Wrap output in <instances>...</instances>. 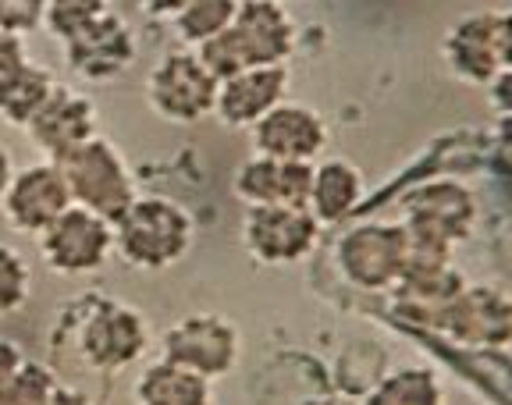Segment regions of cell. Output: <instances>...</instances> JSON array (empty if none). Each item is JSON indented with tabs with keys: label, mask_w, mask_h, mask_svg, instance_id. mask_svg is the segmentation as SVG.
Listing matches in <instances>:
<instances>
[{
	"label": "cell",
	"mask_w": 512,
	"mask_h": 405,
	"mask_svg": "<svg viewBox=\"0 0 512 405\" xmlns=\"http://www.w3.org/2000/svg\"><path fill=\"white\" fill-rule=\"evenodd\" d=\"M192 235L196 224L182 203L139 196L114 221V253L132 270H168L192 249Z\"/></svg>",
	"instance_id": "1"
},
{
	"label": "cell",
	"mask_w": 512,
	"mask_h": 405,
	"mask_svg": "<svg viewBox=\"0 0 512 405\" xmlns=\"http://www.w3.org/2000/svg\"><path fill=\"white\" fill-rule=\"evenodd\" d=\"M54 164L61 167L75 207L93 210L96 217H104L111 224L139 199L136 178L128 171L125 157L107 139H100V135L86 139L72 153L54 160Z\"/></svg>",
	"instance_id": "2"
},
{
	"label": "cell",
	"mask_w": 512,
	"mask_h": 405,
	"mask_svg": "<svg viewBox=\"0 0 512 405\" xmlns=\"http://www.w3.org/2000/svg\"><path fill=\"white\" fill-rule=\"evenodd\" d=\"M335 263L342 278L363 292L395 288L409 263V231L402 221L356 224L335 242Z\"/></svg>",
	"instance_id": "3"
},
{
	"label": "cell",
	"mask_w": 512,
	"mask_h": 405,
	"mask_svg": "<svg viewBox=\"0 0 512 405\" xmlns=\"http://www.w3.org/2000/svg\"><path fill=\"white\" fill-rule=\"evenodd\" d=\"M146 100L168 125H196L210 118L217 104V79L196 57V50H171L153 64L146 79Z\"/></svg>",
	"instance_id": "4"
},
{
	"label": "cell",
	"mask_w": 512,
	"mask_h": 405,
	"mask_svg": "<svg viewBox=\"0 0 512 405\" xmlns=\"http://www.w3.org/2000/svg\"><path fill=\"white\" fill-rule=\"evenodd\" d=\"M242 338L232 320L217 317V313H189L178 324H171L160 338V359L178 363L192 374L217 381V377L232 374L239 363Z\"/></svg>",
	"instance_id": "5"
},
{
	"label": "cell",
	"mask_w": 512,
	"mask_h": 405,
	"mask_svg": "<svg viewBox=\"0 0 512 405\" xmlns=\"http://www.w3.org/2000/svg\"><path fill=\"white\" fill-rule=\"evenodd\" d=\"M40 253L47 267L61 278H82L100 270L114 253V224L86 207H68L40 235Z\"/></svg>",
	"instance_id": "6"
},
{
	"label": "cell",
	"mask_w": 512,
	"mask_h": 405,
	"mask_svg": "<svg viewBox=\"0 0 512 405\" xmlns=\"http://www.w3.org/2000/svg\"><path fill=\"white\" fill-rule=\"evenodd\" d=\"M320 224L306 207H246L242 246L264 267H292L317 249Z\"/></svg>",
	"instance_id": "7"
},
{
	"label": "cell",
	"mask_w": 512,
	"mask_h": 405,
	"mask_svg": "<svg viewBox=\"0 0 512 405\" xmlns=\"http://www.w3.org/2000/svg\"><path fill=\"white\" fill-rule=\"evenodd\" d=\"M150 345L146 320L125 302H100L79 327V356L100 374L132 366Z\"/></svg>",
	"instance_id": "8"
},
{
	"label": "cell",
	"mask_w": 512,
	"mask_h": 405,
	"mask_svg": "<svg viewBox=\"0 0 512 405\" xmlns=\"http://www.w3.org/2000/svg\"><path fill=\"white\" fill-rule=\"evenodd\" d=\"M473 221H477V203H473L470 189L459 182H434L409 196L402 224H406L409 239L452 249L470 239Z\"/></svg>",
	"instance_id": "9"
},
{
	"label": "cell",
	"mask_w": 512,
	"mask_h": 405,
	"mask_svg": "<svg viewBox=\"0 0 512 405\" xmlns=\"http://www.w3.org/2000/svg\"><path fill=\"white\" fill-rule=\"evenodd\" d=\"M68 207H72V192H68V182L54 160H36V164L18 167L11 175L8 192H4V203H0L8 224L22 235H40Z\"/></svg>",
	"instance_id": "10"
},
{
	"label": "cell",
	"mask_w": 512,
	"mask_h": 405,
	"mask_svg": "<svg viewBox=\"0 0 512 405\" xmlns=\"http://www.w3.org/2000/svg\"><path fill=\"white\" fill-rule=\"evenodd\" d=\"M139 43L136 32L118 11H107L93 25L79 29L72 40H64V61L79 79L86 82H111L136 64Z\"/></svg>",
	"instance_id": "11"
},
{
	"label": "cell",
	"mask_w": 512,
	"mask_h": 405,
	"mask_svg": "<svg viewBox=\"0 0 512 405\" xmlns=\"http://www.w3.org/2000/svg\"><path fill=\"white\" fill-rule=\"evenodd\" d=\"M228 36L246 68L288 64L296 50V22L281 0H239Z\"/></svg>",
	"instance_id": "12"
},
{
	"label": "cell",
	"mask_w": 512,
	"mask_h": 405,
	"mask_svg": "<svg viewBox=\"0 0 512 405\" xmlns=\"http://www.w3.org/2000/svg\"><path fill=\"white\" fill-rule=\"evenodd\" d=\"M249 132H253L256 153L292 160V164H313L324 153V146H328V125H324V118L313 107L288 104V100H281Z\"/></svg>",
	"instance_id": "13"
},
{
	"label": "cell",
	"mask_w": 512,
	"mask_h": 405,
	"mask_svg": "<svg viewBox=\"0 0 512 405\" xmlns=\"http://www.w3.org/2000/svg\"><path fill=\"white\" fill-rule=\"evenodd\" d=\"M25 135L47 160H61L64 153H72L75 146L96 135V104L82 89L57 82V89L40 107V114L29 121Z\"/></svg>",
	"instance_id": "14"
},
{
	"label": "cell",
	"mask_w": 512,
	"mask_h": 405,
	"mask_svg": "<svg viewBox=\"0 0 512 405\" xmlns=\"http://www.w3.org/2000/svg\"><path fill=\"white\" fill-rule=\"evenodd\" d=\"M448 72L473 89H488L491 79L502 72V54H498V15L495 11H473L463 15L445 32L441 43Z\"/></svg>",
	"instance_id": "15"
},
{
	"label": "cell",
	"mask_w": 512,
	"mask_h": 405,
	"mask_svg": "<svg viewBox=\"0 0 512 405\" xmlns=\"http://www.w3.org/2000/svg\"><path fill=\"white\" fill-rule=\"evenodd\" d=\"M288 89V64H260L232 79L217 82L214 114L228 128H253L260 118L274 111L285 100Z\"/></svg>",
	"instance_id": "16"
},
{
	"label": "cell",
	"mask_w": 512,
	"mask_h": 405,
	"mask_svg": "<svg viewBox=\"0 0 512 405\" xmlns=\"http://www.w3.org/2000/svg\"><path fill=\"white\" fill-rule=\"evenodd\" d=\"M310 178L313 164H292V160L253 153L235 171L232 192L246 207H306Z\"/></svg>",
	"instance_id": "17"
},
{
	"label": "cell",
	"mask_w": 512,
	"mask_h": 405,
	"mask_svg": "<svg viewBox=\"0 0 512 405\" xmlns=\"http://www.w3.org/2000/svg\"><path fill=\"white\" fill-rule=\"evenodd\" d=\"M441 320L445 331L466 345H505L512 338V302L491 285H463Z\"/></svg>",
	"instance_id": "18"
},
{
	"label": "cell",
	"mask_w": 512,
	"mask_h": 405,
	"mask_svg": "<svg viewBox=\"0 0 512 405\" xmlns=\"http://www.w3.org/2000/svg\"><path fill=\"white\" fill-rule=\"evenodd\" d=\"M360 203H363L360 167L349 164V160H324V164L313 167L306 210L317 217L320 228H328V224H342L345 217L356 214Z\"/></svg>",
	"instance_id": "19"
},
{
	"label": "cell",
	"mask_w": 512,
	"mask_h": 405,
	"mask_svg": "<svg viewBox=\"0 0 512 405\" xmlns=\"http://www.w3.org/2000/svg\"><path fill=\"white\" fill-rule=\"evenodd\" d=\"M136 405H210V381L185 366L157 359L136 377Z\"/></svg>",
	"instance_id": "20"
},
{
	"label": "cell",
	"mask_w": 512,
	"mask_h": 405,
	"mask_svg": "<svg viewBox=\"0 0 512 405\" xmlns=\"http://www.w3.org/2000/svg\"><path fill=\"white\" fill-rule=\"evenodd\" d=\"M57 89V79L36 61H22L0 79V121L11 128H29V121L40 114V107Z\"/></svg>",
	"instance_id": "21"
},
{
	"label": "cell",
	"mask_w": 512,
	"mask_h": 405,
	"mask_svg": "<svg viewBox=\"0 0 512 405\" xmlns=\"http://www.w3.org/2000/svg\"><path fill=\"white\" fill-rule=\"evenodd\" d=\"M367 405H445V391L431 370L402 366L370 391Z\"/></svg>",
	"instance_id": "22"
},
{
	"label": "cell",
	"mask_w": 512,
	"mask_h": 405,
	"mask_svg": "<svg viewBox=\"0 0 512 405\" xmlns=\"http://www.w3.org/2000/svg\"><path fill=\"white\" fill-rule=\"evenodd\" d=\"M235 8H239V0H189L171 22H175L178 40L189 50H196L232 25Z\"/></svg>",
	"instance_id": "23"
},
{
	"label": "cell",
	"mask_w": 512,
	"mask_h": 405,
	"mask_svg": "<svg viewBox=\"0 0 512 405\" xmlns=\"http://www.w3.org/2000/svg\"><path fill=\"white\" fill-rule=\"evenodd\" d=\"M111 11V0H47V18L43 29L54 40H72L75 32L93 25L96 18H104Z\"/></svg>",
	"instance_id": "24"
},
{
	"label": "cell",
	"mask_w": 512,
	"mask_h": 405,
	"mask_svg": "<svg viewBox=\"0 0 512 405\" xmlns=\"http://www.w3.org/2000/svg\"><path fill=\"white\" fill-rule=\"evenodd\" d=\"M57 391V377L50 374V366L25 359L18 366L11 381L0 388V405H47L50 395Z\"/></svg>",
	"instance_id": "25"
},
{
	"label": "cell",
	"mask_w": 512,
	"mask_h": 405,
	"mask_svg": "<svg viewBox=\"0 0 512 405\" xmlns=\"http://www.w3.org/2000/svg\"><path fill=\"white\" fill-rule=\"evenodd\" d=\"M32 292V270L18 249L0 242V320L18 313L29 302Z\"/></svg>",
	"instance_id": "26"
},
{
	"label": "cell",
	"mask_w": 512,
	"mask_h": 405,
	"mask_svg": "<svg viewBox=\"0 0 512 405\" xmlns=\"http://www.w3.org/2000/svg\"><path fill=\"white\" fill-rule=\"evenodd\" d=\"M43 18H47V0H0V32L25 36L43 29Z\"/></svg>",
	"instance_id": "27"
},
{
	"label": "cell",
	"mask_w": 512,
	"mask_h": 405,
	"mask_svg": "<svg viewBox=\"0 0 512 405\" xmlns=\"http://www.w3.org/2000/svg\"><path fill=\"white\" fill-rule=\"evenodd\" d=\"M22 61H29V54H25V43L22 36H11V32H0V79L11 72V68H18Z\"/></svg>",
	"instance_id": "28"
},
{
	"label": "cell",
	"mask_w": 512,
	"mask_h": 405,
	"mask_svg": "<svg viewBox=\"0 0 512 405\" xmlns=\"http://www.w3.org/2000/svg\"><path fill=\"white\" fill-rule=\"evenodd\" d=\"M488 100L498 114H512V68H502V72L491 79Z\"/></svg>",
	"instance_id": "29"
},
{
	"label": "cell",
	"mask_w": 512,
	"mask_h": 405,
	"mask_svg": "<svg viewBox=\"0 0 512 405\" xmlns=\"http://www.w3.org/2000/svg\"><path fill=\"white\" fill-rule=\"evenodd\" d=\"M25 363V356H22V349H18L11 338H0V388L11 381V374H15L18 366Z\"/></svg>",
	"instance_id": "30"
},
{
	"label": "cell",
	"mask_w": 512,
	"mask_h": 405,
	"mask_svg": "<svg viewBox=\"0 0 512 405\" xmlns=\"http://www.w3.org/2000/svg\"><path fill=\"white\" fill-rule=\"evenodd\" d=\"M498 15V54H502V68H512V8L495 11Z\"/></svg>",
	"instance_id": "31"
},
{
	"label": "cell",
	"mask_w": 512,
	"mask_h": 405,
	"mask_svg": "<svg viewBox=\"0 0 512 405\" xmlns=\"http://www.w3.org/2000/svg\"><path fill=\"white\" fill-rule=\"evenodd\" d=\"M189 0H136V8L150 18H175Z\"/></svg>",
	"instance_id": "32"
},
{
	"label": "cell",
	"mask_w": 512,
	"mask_h": 405,
	"mask_svg": "<svg viewBox=\"0 0 512 405\" xmlns=\"http://www.w3.org/2000/svg\"><path fill=\"white\" fill-rule=\"evenodd\" d=\"M47 405H93V398L79 388H64V384H57V391L50 395Z\"/></svg>",
	"instance_id": "33"
},
{
	"label": "cell",
	"mask_w": 512,
	"mask_h": 405,
	"mask_svg": "<svg viewBox=\"0 0 512 405\" xmlns=\"http://www.w3.org/2000/svg\"><path fill=\"white\" fill-rule=\"evenodd\" d=\"M495 143H498V150H502L505 157L512 160V114H498V121H495Z\"/></svg>",
	"instance_id": "34"
},
{
	"label": "cell",
	"mask_w": 512,
	"mask_h": 405,
	"mask_svg": "<svg viewBox=\"0 0 512 405\" xmlns=\"http://www.w3.org/2000/svg\"><path fill=\"white\" fill-rule=\"evenodd\" d=\"M11 175H15V164H11V153L0 146V203H4V192L11 185Z\"/></svg>",
	"instance_id": "35"
},
{
	"label": "cell",
	"mask_w": 512,
	"mask_h": 405,
	"mask_svg": "<svg viewBox=\"0 0 512 405\" xmlns=\"http://www.w3.org/2000/svg\"><path fill=\"white\" fill-rule=\"evenodd\" d=\"M299 405H342V402H335V398H306V402H299Z\"/></svg>",
	"instance_id": "36"
}]
</instances>
